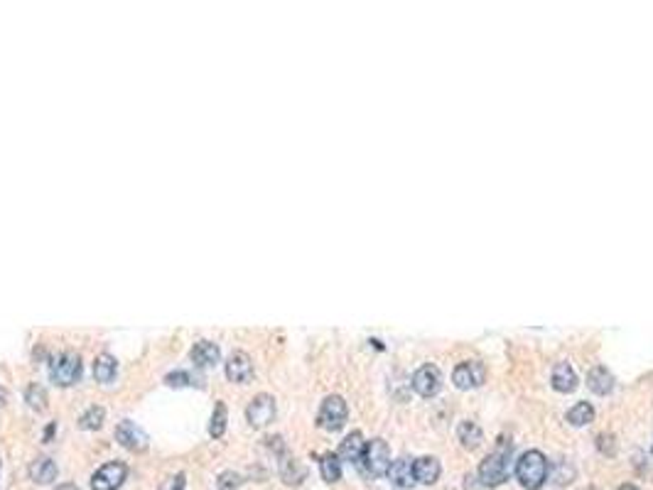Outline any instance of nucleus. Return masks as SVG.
I'll return each mask as SVG.
<instances>
[{
    "label": "nucleus",
    "mask_w": 653,
    "mask_h": 490,
    "mask_svg": "<svg viewBox=\"0 0 653 490\" xmlns=\"http://www.w3.org/2000/svg\"><path fill=\"white\" fill-rule=\"evenodd\" d=\"M516 478L526 490H538L547 478V461L541 451H526L516 463Z\"/></svg>",
    "instance_id": "obj_1"
},
{
    "label": "nucleus",
    "mask_w": 653,
    "mask_h": 490,
    "mask_svg": "<svg viewBox=\"0 0 653 490\" xmlns=\"http://www.w3.org/2000/svg\"><path fill=\"white\" fill-rule=\"evenodd\" d=\"M49 378L54 385L59 387H69L82 378V358L74 350H64L57 358H52L49 363Z\"/></svg>",
    "instance_id": "obj_2"
},
{
    "label": "nucleus",
    "mask_w": 653,
    "mask_h": 490,
    "mask_svg": "<svg viewBox=\"0 0 653 490\" xmlns=\"http://www.w3.org/2000/svg\"><path fill=\"white\" fill-rule=\"evenodd\" d=\"M347 417H349V409H347V402H344V397L330 395V397H324L322 407H319L317 424L322 426V429H327V432H339L341 426L347 424Z\"/></svg>",
    "instance_id": "obj_3"
},
{
    "label": "nucleus",
    "mask_w": 653,
    "mask_h": 490,
    "mask_svg": "<svg viewBox=\"0 0 653 490\" xmlns=\"http://www.w3.org/2000/svg\"><path fill=\"white\" fill-rule=\"evenodd\" d=\"M361 463H364L366 471H369L371 476H383V473H389V466H391L389 443L383 441V439H373V441H369L364 446V454H361Z\"/></svg>",
    "instance_id": "obj_4"
},
{
    "label": "nucleus",
    "mask_w": 653,
    "mask_h": 490,
    "mask_svg": "<svg viewBox=\"0 0 653 490\" xmlns=\"http://www.w3.org/2000/svg\"><path fill=\"white\" fill-rule=\"evenodd\" d=\"M506 476H508V451L489 454L482 461V466H479V478H482V483L489 485V488L504 483Z\"/></svg>",
    "instance_id": "obj_5"
},
{
    "label": "nucleus",
    "mask_w": 653,
    "mask_h": 490,
    "mask_svg": "<svg viewBox=\"0 0 653 490\" xmlns=\"http://www.w3.org/2000/svg\"><path fill=\"white\" fill-rule=\"evenodd\" d=\"M128 476V468L121 461H108L91 476V488L94 490H118Z\"/></svg>",
    "instance_id": "obj_6"
},
{
    "label": "nucleus",
    "mask_w": 653,
    "mask_h": 490,
    "mask_svg": "<svg viewBox=\"0 0 653 490\" xmlns=\"http://www.w3.org/2000/svg\"><path fill=\"white\" fill-rule=\"evenodd\" d=\"M442 387V373L437 370V365L428 363V365L418 368L415 375H412V390L423 397H432L437 395Z\"/></svg>",
    "instance_id": "obj_7"
},
{
    "label": "nucleus",
    "mask_w": 653,
    "mask_h": 490,
    "mask_svg": "<svg viewBox=\"0 0 653 490\" xmlns=\"http://www.w3.org/2000/svg\"><path fill=\"white\" fill-rule=\"evenodd\" d=\"M275 417V400L271 395H256L246 407V420L251 422V426H265L271 424Z\"/></svg>",
    "instance_id": "obj_8"
},
{
    "label": "nucleus",
    "mask_w": 653,
    "mask_h": 490,
    "mask_svg": "<svg viewBox=\"0 0 653 490\" xmlns=\"http://www.w3.org/2000/svg\"><path fill=\"white\" fill-rule=\"evenodd\" d=\"M116 439L121 441V446H125L128 451H145L147 449V434L143 432L136 422H130V420L118 422Z\"/></svg>",
    "instance_id": "obj_9"
},
{
    "label": "nucleus",
    "mask_w": 653,
    "mask_h": 490,
    "mask_svg": "<svg viewBox=\"0 0 653 490\" xmlns=\"http://www.w3.org/2000/svg\"><path fill=\"white\" fill-rule=\"evenodd\" d=\"M226 378L231 383H238V385H243V383L254 378V363H251L248 353H243V350H234L231 353L229 361H226Z\"/></svg>",
    "instance_id": "obj_10"
},
{
    "label": "nucleus",
    "mask_w": 653,
    "mask_h": 490,
    "mask_svg": "<svg viewBox=\"0 0 653 490\" xmlns=\"http://www.w3.org/2000/svg\"><path fill=\"white\" fill-rule=\"evenodd\" d=\"M452 383H454V387H459V390H471V387L482 385V383H484V368L479 365V363H474V361L462 363V365L454 368Z\"/></svg>",
    "instance_id": "obj_11"
},
{
    "label": "nucleus",
    "mask_w": 653,
    "mask_h": 490,
    "mask_svg": "<svg viewBox=\"0 0 653 490\" xmlns=\"http://www.w3.org/2000/svg\"><path fill=\"white\" fill-rule=\"evenodd\" d=\"M440 473H442V468H440V461H437L435 456H420V459L412 461V478L423 485L437 483Z\"/></svg>",
    "instance_id": "obj_12"
},
{
    "label": "nucleus",
    "mask_w": 653,
    "mask_h": 490,
    "mask_svg": "<svg viewBox=\"0 0 653 490\" xmlns=\"http://www.w3.org/2000/svg\"><path fill=\"white\" fill-rule=\"evenodd\" d=\"M189 358H192V363H195L197 368H209L219 363L221 350H219V346L214 344V341H197V344L192 346V350H189Z\"/></svg>",
    "instance_id": "obj_13"
},
{
    "label": "nucleus",
    "mask_w": 653,
    "mask_h": 490,
    "mask_svg": "<svg viewBox=\"0 0 653 490\" xmlns=\"http://www.w3.org/2000/svg\"><path fill=\"white\" fill-rule=\"evenodd\" d=\"M29 478L35 480V483L40 485H47L52 483L54 478H57V463L52 461V459H47V456H40V459H35V461L29 463Z\"/></svg>",
    "instance_id": "obj_14"
},
{
    "label": "nucleus",
    "mask_w": 653,
    "mask_h": 490,
    "mask_svg": "<svg viewBox=\"0 0 653 490\" xmlns=\"http://www.w3.org/2000/svg\"><path fill=\"white\" fill-rule=\"evenodd\" d=\"M553 387L558 392H572L577 387V373L572 370L570 363H558L553 368Z\"/></svg>",
    "instance_id": "obj_15"
},
{
    "label": "nucleus",
    "mask_w": 653,
    "mask_h": 490,
    "mask_svg": "<svg viewBox=\"0 0 653 490\" xmlns=\"http://www.w3.org/2000/svg\"><path fill=\"white\" fill-rule=\"evenodd\" d=\"M364 437H361V432H352L347 434V439L341 441L339 446V459H344V461H361V454H364Z\"/></svg>",
    "instance_id": "obj_16"
},
{
    "label": "nucleus",
    "mask_w": 653,
    "mask_h": 490,
    "mask_svg": "<svg viewBox=\"0 0 653 490\" xmlns=\"http://www.w3.org/2000/svg\"><path fill=\"white\" fill-rule=\"evenodd\" d=\"M389 478L391 483L398 485V488H410V485L415 483V478H412V463L408 461V459L393 461L389 466Z\"/></svg>",
    "instance_id": "obj_17"
},
{
    "label": "nucleus",
    "mask_w": 653,
    "mask_h": 490,
    "mask_svg": "<svg viewBox=\"0 0 653 490\" xmlns=\"http://www.w3.org/2000/svg\"><path fill=\"white\" fill-rule=\"evenodd\" d=\"M587 385L595 395H609L614 387V375L606 368H592L587 375Z\"/></svg>",
    "instance_id": "obj_18"
},
{
    "label": "nucleus",
    "mask_w": 653,
    "mask_h": 490,
    "mask_svg": "<svg viewBox=\"0 0 653 490\" xmlns=\"http://www.w3.org/2000/svg\"><path fill=\"white\" fill-rule=\"evenodd\" d=\"M457 437H459V441H462V446H465L467 451H474L477 446H482V441H484V434H482V429H479L474 422H462V424L457 426Z\"/></svg>",
    "instance_id": "obj_19"
},
{
    "label": "nucleus",
    "mask_w": 653,
    "mask_h": 490,
    "mask_svg": "<svg viewBox=\"0 0 653 490\" xmlns=\"http://www.w3.org/2000/svg\"><path fill=\"white\" fill-rule=\"evenodd\" d=\"M116 370H118V363L111 353H101L94 361V378L99 380V383H103V385H108V383L116 378Z\"/></svg>",
    "instance_id": "obj_20"
},
{
    "label": "nucleus",
    "mask_w": 653,
    "mask_h": 490,
    "mask_svg": "<svg viewBox=\"0 0 653 490\" xmlns=\"http://www.w3.org/2000/svg\"><path fill=\"white\" fill-rule=\"evenodd\" d=\"M319 471H322V478L327 483H336L341 478V461L336 454H324L319 459Z\"/></svg>",
    "instance_id": "obj_21"
},
{
    "label": "nucleus",
    "mask_w": 653,
    "mask_h": 490,
    "mask_svg": "<svg viewBox=\"0 0 653 490\" xmlns=\"http://www.w3.org/2000/svg\"><path fill=\"white\" fill-rule=\"evenodd\" d=\"M592 420H595V407L589 402H577L575 407L567 412V422H570L572 426H584Z\"/></svg>",
    "instance_id": "obj_22"
},
{
    "label": "nucleus",
    "mask_w": 653,
    "mask_h": 490,
    "mask_svg": "<svg viewBox=\"0 0 653 490\" xmlns=\"http://www.w3.org/2000/svg\"><path fill=\"white\" fill-rule=\"evenodd\" d=\"M226 420H229V415H226V404L217 402V407H214V415H212V424H209V434H212L214 439L224 437Z\"/></svg>",
    "instance_id": "obj_23"
},
{
    "label": "nucleus",
    "mask_w": 653,
    "mask_h": 490,
    "mask_svg": "<svg viewBox=\"0 0 653 490\" xmlns=\"http://www.w3.org/2000/svg\"><path fill=\"white\" fill-rule=\"evenodd\" d=\"M103 417H106V412H103V407H88L86 412H84L82 417H79V426L82 429H99L101 424H103Z\"/></svg>",
    "instance_id": "obj_24"
},
{
    "label": "nucleus",
    "mask_w": 653,
    "mask_h": 490,
    "mask_svg": "<svg viewBox=\"0 0 653 490\" xmlns=\"http://www.w3.org/2000/svg\"><path fill=\"white\" fill-rule=\"evenodd\" d=\"M25 397H27L29 407H35V409H45V404H47V392H45L42 385H37V383H32V385L27 387Z\"/></svg>",
    "instance_id": "obj_25"
},
{
    "label": "nucleus",
    "mask_w": 653,
    "mask_h": 490,
    "mask_svg": "<svg viewBox=\"0 0 653 490\" xmlns=\"http://www.w3.org/2000/svg\"><path fill=\"white\" fill-rule=\"evenodd\" d=\"M283 478L285 483H300L302 478H305V471H302L297 463H295V459H288V461L283 463Z\"/></svg>",
    "instance_id": "obj_26"
},
{
    "label": "nucleus",
    "mask_w": 653,
    "mask_h": 490,
    "mask_svg": "<svg viewBox=\"0 0 653 490\" xmlns=\"http://www.w3.org/2000/svg\"><path fill=\"white\" fill-rule=\"evenodd\" d=\"M167 385L172 387H184V385H195V380H192V375L184 373V370H175V373L167 375Z\"/></svg>",
    "instance_id": "obj_27"
},
{
    "label": "nucleus",
    "mask_w": 653,
    "mask_h": 490,
    "mask_svg": "<svg viewBox=\"0 0 653 490\" xmlns=\"http://www.w3.org/2000/svg\"><path fill=\"white\" fill-rule=\"evenodd\" d=\"M238 485H241V476H238V473L226 471L219 476V488L221 490H234V488H238Z\"/></svg>",
    "instance_id": "obj_28"
},
{
    "label": "nucleus",
    "mask_w": 653,
    "mask_h": 490,
    "mask_svg": "<svg viewBox=\"0 0 653 490\" xmlns=\"http://www.w3.org/2000/svg\"><path fill=\"white\" fill-rule=\"evenodd\" d=\"M597 446H600V451H602V454H606V456L617 454V443H614L612 434H600V439H597Z\"/></svg>",
    "instance_id": "obj_29"
},
{
    "label": "nucleus",
    "mask_w": 653,
    "mask_h": 490,
    "mask_svg": "<svg viewBox=\"0 0 653 490\" xmlns=\"http://www.w3.org/2000/svg\"><path fill=\"white\" fill-rule=\"evenodd\" d=\"M160 490H184V473H175V476L165 478Z\"/></svg>",
    "instance_id": "obj_30"
},
{
    "label": "nucleus",
    "mask_w": 653,
    "mask_h": 490,
    "mask_svg": "<svg viewBox=\"0 0 653 490\" xmlns=\"http://www.w3.org/2000/svg\"><path fill=\"white\" fill-rule=\"evenodd\" d=\"M8 402V392H5V387H0V407Z\"/></svg>",
    "instance_id": "obj_31"
},
{
    "label": "nucleus",
    "mask_w": 653,
    "mask_h": 490,
    "mask_svg": "<svg viewBox=\"0 0 653 490\" xmlns=\"http://www.w3.org/2000/svg\"><path fill=\"white\" fill-rule=\"evenodd\" d=\"M57 490H79V488H77L74 483H64V485H59Z\"/></svg>",
    "instance_id": "obj_32"
},
{
    "label": "nucleus",
    "mask_w": 653,
    "mask_h": 490,
    "mask_svg": "<svg viewBox=\"0 0 653 490\" xmlns=\"http://www.w3.org/2000/svg\"><path fill=\"white\" fill-rule=\"evenodd\" d=\"M619 490H641V488H636V485H631V483H626V485H621Z\"/></svg>",
    "instance_id": "obj_33"
},
{
    "label": "nucleus",
    "mask_w": 653,
    "mask_h": 490,
    "mask_svg": "<svg viewBox=\"0 0 653 490\" xmlns=\"http://www.w3.org/2000/svg\"><path fill=\"white\" fill-rule=\"evenodd\" d=\"M584 490H600V488H595V485H587V488H584Z\"/></svg>",
    "instance_id": "obj_34"
}]
</instances>
